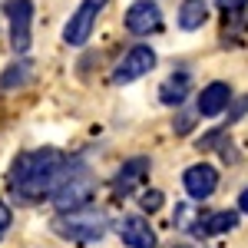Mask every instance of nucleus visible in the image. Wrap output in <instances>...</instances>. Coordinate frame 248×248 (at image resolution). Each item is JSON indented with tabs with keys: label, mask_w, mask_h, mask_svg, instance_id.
Instances as JSON below:
<instances>
[{
	"label": "nucleus",
	"mask_w": 248,
	"mask_h": 248,
	"mask_svg": "<svg viewBox=\"0 0 248 248\" xmlns=\"http://www.w3.org/2000/svg\"><path fill=\"white\" fill-rule=\"evenodd\" d=\"M66 155L60 149H33V153L17 155L10 169V186L23 202H40L43 195H53L60 175L66 172Z\"/></svg>",
	"instance_id": "1"
},
{
	"label": "nucleus",
	"mask_w": 248,
	"mask_h": 248,
	"mask_svg": "<svg viewBox=\"0 0 248 248\" xmlns=\"http://www.w3.org/2000/svg\"><path fill=\"white\" fill-rule=\"evenodd\" d=\"M93 175L86 166H66V172L60 175L57 189H53V205H57L60 215H66V212H79L90 205V199H93Z\"/></svg>",
	"instance_id": "2"
},
{
	"label": "nucleus",
	"mask_w": 248,
	"mask_h": 248,
	"mask_svg": "<svg viewBox=\"0 0 248 248\" xmlns=\"http://www.w3.org/2000/svg\"><path fill=\"white\" fill-rule=\"evenodd\" d=\"M53 232L63 235L66 242H77V245H93L99 242L106 232H109V222L103 212H90V209H79V212H66V215H57L53 218Z\"/></svg>",
	"instance_id": "3"
},
{
	"label": "nucleus",
	"mask_w": 248,
	"mask_h": 248,
	"mask_svg": "<svg viewBox=\"0 0 248 248\" xmlns=\"http://www.w3.org/2000/svg\"><path fill=\"white\" fill-rule=\"evenodd\" d=\"M3 17L10 27V46H14V53L23 57L33 40V0H7Z\"/></svg>",
	"instance_id": "4"
},
{
	"label": "nucleus",
	"mask_w": 248,
	"mask_h": 248,
	"mask_svg": "<svg viewBox=\"0 0 248 248\" xmlns=\"http://www.w3.org/2000/svg\"><path fill=\"white\" fill-rule=\"evenodd\" d=\"M106 3H109V0H83L77 10L70 14L66 27H63V43L83 46L86 40L93 37V27H96V20H99V14L106 10Z\"/></svg>",
	"instance_id": "5"
},
{
	"label": "nucleus",
	"mask_w": 248,
	"mask_h": 248,
	"mask_svg": "<svg viewBox=\"0 0 248 248\" xmlns=\"http://www.w3.org/2000/svg\"><path fill=\"white\" fill-rule=\"evenodd\" d=\"M153 66H155V50H153V46H146V43H139V46H133L126 57L119 60V66L113 70V83H116V86L136 83V79L146 77Z\"/></svg>",
	"instance_id": "6"
},
{
	"label": "nucleus",
	"mask_w": 248,
	"mask_h": 248,
	"mask_svg": "<svg viewBox=\"0 0 248 248\" xmlns=\"http://www.w3.org/2000/svg\"><path fill=\"white\" fill-rule=\"evenodd\" d=\"M162 27V10H159V3L153 0H136L129 3V10H126V30L136 33V37H149Z\"/></svg>",
	"instance_id": "7"
},
{
	"label": "nucleus",
	"mask_w": 248,
	"mask_h": 248,
	"mask_svg": "<svg viewBox=\"0 0 248 248\" xmlns=\"http://www.w3.org/2000/svg\"><path fill=\"white\" fill-rule=\"evenodd\" d=\"M182 186H186V192H189V199H209L212 192L218 189V172H215V166H209V162H199V166H189L186 169V175H182Z\"/></svg>",
	"instance_id": "8"
},
{
	"label": "nucleus",
	"mask_w": 248,
	"mask_h": 248,
	"mask_svg": "<svg viewBox=\"0 0 248 248\" xmlns=\"http://www.w3.org/2000/svg\"><path fill=\"white\" fill-rule=\"evenodd\" d=\"M116 232H119L123 245L129 248H155V232L149 229V222L142 215H123Z\"/></svg>",
	"instance_id": "9"
},
{
	"label": "nucleus",
	"mask_w": 248,
	"mask_h": 248,
	"mask_svg": "<svg viewBox=\"0 0 248 248\" xmlns=\"http://www.w3.org/2000/svg\"><path fill=\"white\" fill-rule=\"evenodd\" d=\"M146 175H149V159H146V155H136L129 162H123V169L116 172V182H113L116 195H119V199H123V195H133V192L146 182Z\"/></svg>",
	"instance_id": "10"
},
{
	"label": "nucleus",
	"mask_w": 248,
	"mask_h": 248,
	"mask_svg": "<svg viewBox=\"0 0 248 248\" xmlns=\"http://www.w3.org/2000/svg\"><path fill=\"white\" fill-rule=\"evenodd\" d=\"M229 103H232V90H229V83H222V79H215V83H209L202 93H199V116H218V113H225L229 109Z\"/></svg>",
	"instance_id": "11"
},
{
	"label": "nucleus",
	"mask_w": 248,
	"mask_h": 248,
	"mask_svg": "<svg viewBox=\"0 0 248 248\" xmlns=\"http://www.w3.org/2000/svg\"><path fill=\"white\" fill-rule=\"evenodd\" d=\"M189 90H192L189 73H172V77L159 86V99H162L166 106H182L186 96H189Z\"/></svg>",
	"instance_id": "12"
},
{
	"label": "nucleus",
	"mask_w": 248,
	"mask_h": 248,
	"mask_svg": "<svg viewBox=\"0 0 248 248\" xmlns=\"http://www.w3.org/2000/svg\"><path fill=\"white\" fill-rule=\"evenodd\" d=\"M209 20V3L205 0H182L179 7V27L182 30H199Z\"/></svg>",
	"instance_id": "13"
},
{
	"label": "nucleus",
	"mask_w": 248,
	"mask_h": 248,
	"mask_svg": "<svg viewBox=\"0 0 248 248\" xmlns=\"http://www.w3.org/2000/svg\"><path fill=\"white\" fill-rule=\"evenodd\" d=\"M235 225H238L235 212H212L205 222H199V232L202 235H222V232H232Z\"/></svg>",
	"instance_id": "14"
},
{
	"label": "nucleus",
	"mask_w": 248,
	"mask_h": 248,
	"mask_svg": "<svg viewBox=\"0 0 248 248\" xmlns=\"http://www.w3.org/2000/svg\"><path fill=\"white\" fill-rule=\"evenodd\" d=\"M30 79V63L27 60H20V63H14L3 77H0V90H14V86H23Z\"/></svg>",
	"instance_id": "15"
},
{
	"label": "nucleus",
	"mask_w": 248,
	"mask_h": 248,
	"mask_svg": "<svg viewBox=\"0 0 248 248\" xmlns=\"http://www.w3.org/2000/svg\"><path fill=\"white\" fill-rule=\"evenodd\" d=\"M142 209L146 212H155V209H162V192H142Z\"/></svg>",
	"instance_id": "16"
},
{
	"label": "nucleus",
	"mask_w": 248,
	"mask_h": 248,
	"mask_svg": "<svg viewBox=\"0 0 248 248\" xmlns=\"http://www.w3.org/2000/svg\"><path fill=\"white\" fill-rule=\"evenodd\" d=\"M10 225H14V212H10L7 202H0V238L10 232Z\"/></svg>",
	"instance_id": "17"
},
{
	"label": "nucleus",
	"mask_w": 248,
	"mask_h": 248,
	"mask_svg": "<svg viewBox=\"0 0 248 248\" xmlns=\"http://www.w3.org/2000/svg\"><path fill=\"white\" fill-rule=\"evenodd\" d=\"M215 3H218V7H222L225 14H238V10H245L248 0H215Z\"/></svg>",
	"instance_id": "18"
},
{
	"label": "nucleus",
	"mask_w": 248,
	"mask_h": 248,
	"mask_svg": "<svg viewBox=\"0 0 248 248\" xmlns=\"http://www.w3.org/2000/svg\"><path fill=\"white\" fill-rule=\"evenodd\" d=\"M238 209H242V212H248V189L242 192V195H238Z\"/></svg>",
	"instance_id": "19"
},
{
	"label": "nucleus",
	"mask_w": 248,
	"mask_h": 248,
	"mask_svg": "<svg viewBox=\"0 0 248 248\" xmlns=\"http://www.w3.org/2000/svg\"><path fill=\"white\" fill-rule=\"evenodd\" d=\"M179 248H189V245H179Z\"/></svg>",
	"instance_id": "20"
}]
</instances>
